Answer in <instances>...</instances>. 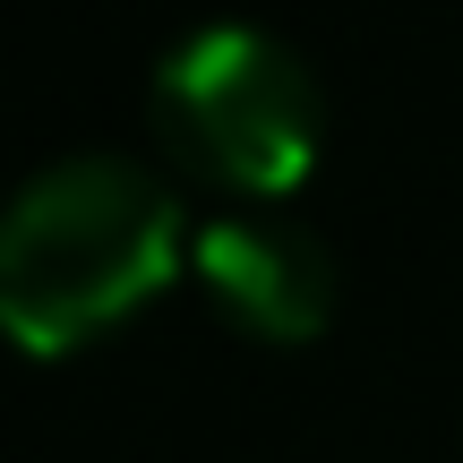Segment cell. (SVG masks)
<instances>
[{
  "mask_svg": "<svg viewBox=\"0 0 463 463\" xmlns=\"http://www.w3.org/2000/svg\"><path fill=\"white\" fill-rule=\"evenodd\" d=\"M181 258V198L112 146L52 155L0 206V326L78 344L155 292Z\"/></svg>",
  "mask_w": 463,
  "mask_h": 463,
  "instance_id": "obj_1",
  "label": "cell"
},
{
  "mask_svg": "<svg viewBox=\"0 0 463 463\" xmlns=\"http://www.w3.org/2000/svg\"><path fill=\"white\" fill-rule=\"evenodd\" d=\"M146 112L181 164L215 172L232 189H292L326 129L309 61L241 17L189 26L155 52Z\"/></svg>",
  "mask_w": 463,
  "mask_h": 463,
  "instance_id": "obj_2",
  "label": "cell"
},
{
  "mask_svg": "<svg viewBox=\"0 0 463 463\" xmlns=\"http://www.w3.org/2000/svg\"><path fill=\"white\" fill-rule=\"evenodd\" d=\"M198 283L241 335H309L335 309V249L283 206H223L189 241Z\"/></svg>",
  "mask_w": 463,
  "mask_h": 463,
  "instance_id": "obj_3",
  "label": "cell"
}]
</instances>
